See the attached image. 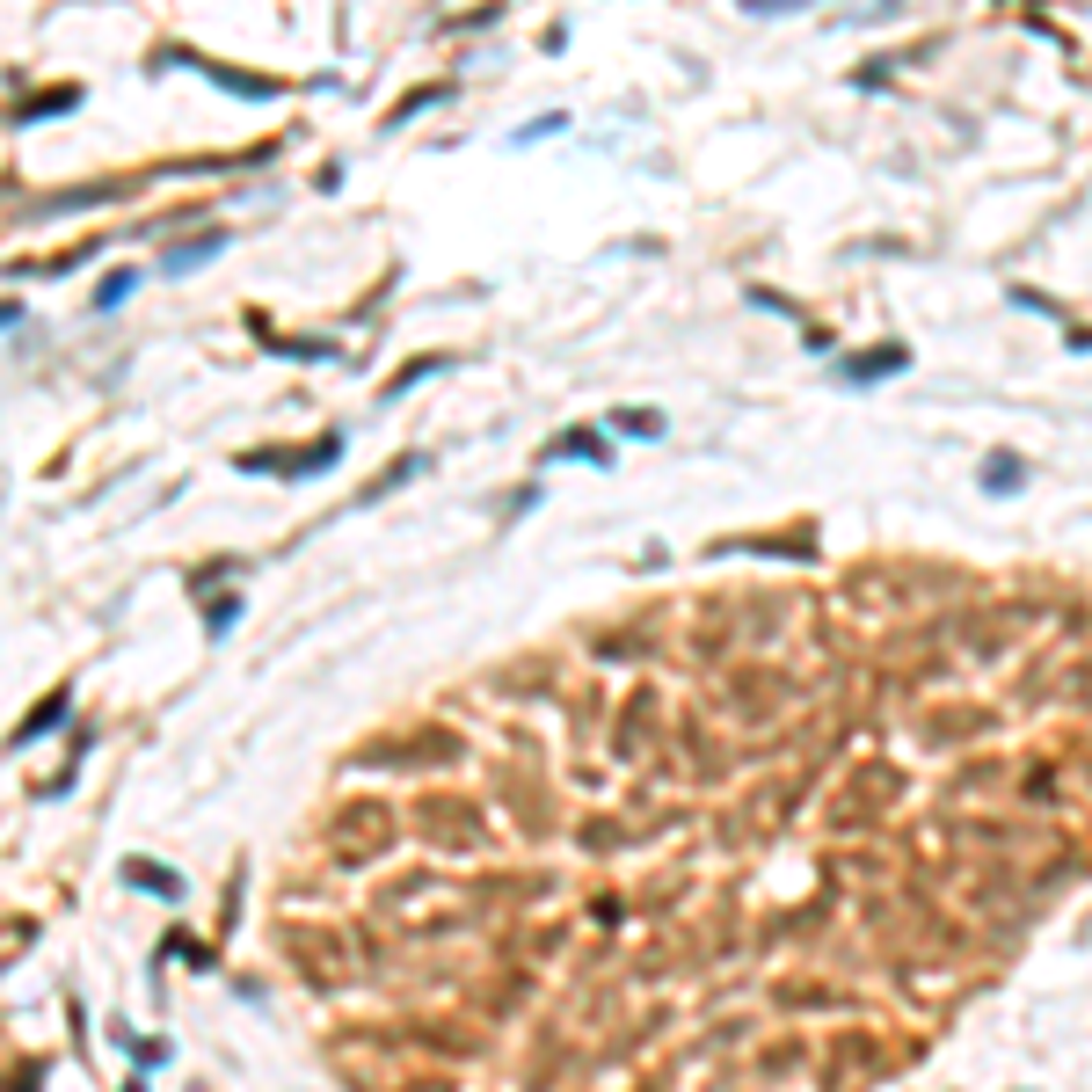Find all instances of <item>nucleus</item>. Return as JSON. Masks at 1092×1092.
<instances>
[]
</instances>
